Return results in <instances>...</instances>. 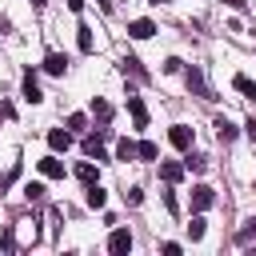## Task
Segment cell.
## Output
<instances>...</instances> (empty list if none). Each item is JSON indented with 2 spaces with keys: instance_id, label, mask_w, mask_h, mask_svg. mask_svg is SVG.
<instances>
[{
  "instance_id": "cell-34",
  "label": "cell",
  "mask_w": 256,
  "mask_h": 256,
  "mask_svg": "<svg viewBox=\"0 0 256 256\" xmlns=\"http://www.w3.org/2000/svg\"><path fill=\"white\" fill-rule=\"evenodd\" d=\"M224 4H232V8H244V0H224Z\"/></svg>"
},
{
  "instance_id": "cell-14",
  "label": "cell",
  "mask_w": 256,
  "mask_h": 256,
  "mask_svg": "<svg viewBox=\"0 0 256 256\" xmlns=\"http://www.w3.org/2000/svg\"><path fill=\"white\" fill-rule=\"evenodd\" d=\"M104 136H84V156H96V160H104V144H100Z\"/></svg>"
},
{
  "instance_id": "cell-20",
  "label": "cell",
  "mask_w": 256,
  "mask_h": 256,
  "mask_svg": "<svg viewBox=\"0 0 256 256\" xmlns=\"http://www.w3.org/2000/svg\"><path fill=\"white\" fill-rule=\"evenodd\" d=\"M232 84H236V92H244L248 100H256V80H248V76H236Z\"/></svg>"
},
{
  "instance_id": "cell-3",
  "label": "cell",
  "mask_w": 256,
  "mask_h": 256,
  "mask_svg": "<svg viewBox=\"0 0 256 256\" xmlns=\"http://www.w3.org/2000/svg\"><path fill=\"white\" fill-rule=\"evenodd\" d=\"M44 72H48V76H64V72H68V56H64V52H48V56H44Z\"/></svg>"
},
{
  "instance_id": "cell-30",
  "label": "cell",
  "mask_w": 256,
  "mask_h": 256,
  "mask_svg": "<svg viewBox=\"0 0 256 256\" xmlns=\"http://www.w3.org/2000/svg\"><path fill=\"white\" fill-rule=\"evenodd\" d=\"M16 176H20V168H12V172H8V176H0V192H4V188H8V184H12V180H16Z\"/></svg>"
},
{
  "instance_id": "cell-9",
  "label": "cell",
  "mask_w": 256,
  "mask_h": 256,
  "mask_svg": "<svg viewBox=\"0 0 256 256\" xmlns=\"http://www.w3.org/2000/svg\"><path fill=\"white\" fill-rule=\"evenodd\" d=\"M212 128H216V136H220V140H224V144H232V140H236V132H240V128H236V124H232V120H228V116H220V120H216V124H212Z\"/></svg>"
},
{
  "instance_id": "cell-31",
  "label": "cell",
  "mask_w": 256,
  "mask_h": 256,
  "mask_svg": "<svg viewBox=\"0 0 256 256\" xmlns=\"http://www.w3.org/2000/svg\"><path fill=\"white\" fill-rule=\"evenodd\" d=\"M244 128H248V136H252V144H256V120H248Z\"/></svg>"
},
{
  "instance_id": "cell-16",
  "label": "cell",
  "mask_w": 256,
  "mask_h": 256,
  "mask_svg": "<svg viewBox=\"0 0 256 256\" xmlns=\"http://www.w3.org/2000/svg\"><path fill=\"white\" fill-rule=\"evenodd\" d=\"M136 156H140V148H136L132 140H120V144H116V160H136Z\"/></svg>"
},
{
  "instance_id": "cell-4",
  "label": "cell",
  "mask_w": 256,
  "mask_h": 256,
  "mask_svg": "<svg viewBox=\"0 0 256 256\" xmlns=\"http://www.w3.org/2000/svg\"><path fill=\"white\" fill-rule=\"evenodd\" d=\"M48 148H52V152H68V148H72V132H68V128H52V132H48Z\"/></svg>"
},
{
  "instance_id": "cell-18",
  "label": "cell",
  "mask_w": 256,
  "mask_h": 256,
  "mask_svg": "<svg viewBox=\"0 0 256 256\" xmlns=\"http://www.w3.org/2000/svg\"><path fill=\"white\" fill-rule=\"evenodd\" d=\"M120 68H124V72H132L136 80H148V72L140 68V60H136V56H124V64H120Z\"/></svg>"
},
{
  "instance_id": "cell-6",
  "label": "cell",
  "mask_w": 256,
  "mask_h": 256,
  "mask_svg": "<svg viewBox=\"0 0 256 256\" xmlns=\"http://www.w3.org/2000/svg\"><path fill=\"white\" fill-rule=\"evenodd\" d=\"M168 140H172V148H180V152H188V148H192V128H184V124H176V128L168 132Z\"/></svg>"
},
{
  "instance_id": "cell-32",
  "label": "cell",
  "mask_w": 256,
  "mask_h": 256,
  "mask_svg": "<svg viewBox=\"0 0 256 256\" xmlns=\"http://www.w3.org/2000/svg\"><path fill=\"white\" fill-rule=\"evenodd\" d=\"M68 8L72 12H84V0H68Z\"/></svg>"
},
{
  "instance_id": "cell-29",
  "label": "cell",
  "mask_w": 256,
  "mask_h": 256,
  "mask_svg": "<svg viewBox=\"0 0 256 256\" xmlns=\"http://www.w3.org/2000/svg\"><path fill=\"white\" fill-rule=\"evenodd\" d=\"M0 116H4V120H12V116H16V108H12L8 100H0Z\"/></svg>"
},
{
  "instance_id": "cell-22",
  "label": "cell",
  "mask_w": 256,
  "mask_h": 256,
  "mask_svg": "<svg viewBox=\"0 0 256 256\" xmlns=\"http://www.w3.org/2000/svg\"><path fill=\"white\" fill-rule=\"evenodd\" d=\"M84 128H88V116L84 112H72L68 116V132H84Z\"/></svg>"
},
{
  "instance_id": "cell-11",
  "label": "cell",
  "mask_w": 256,
  "mask_h": 256,
  "mask_svg": "<svg viewBox=\"0 0 256 256\" xmlns=\"http://www.w3.org/2000/svg\"><path fill=\"white\" fill-rule=\"evenodd\" d=\"M40 172H44L48 180H60V176H64V164H60L56 156H44V160H40Z\"/></svg>"
},
{
  "instance_id": "cell-1",
  "label": "cell",
  "mask_w": 256,
  "mask_h": 256,
  "mask_svg": "<svg viewBox=\"0 0 256 256\" xmlns=\"http://www.w3.org/2000/svg\"><path fill=\"white\" fill-rule=\"evenodd\" d=\"M212 204H216V192H212L208 184H196V188H192V208H196V212H208Z\"/></svg>"
},
{
  "instance_id": "cell-7",
  "label": "cell",
  "mask_w": 256,
  "mask_h": 256,
  "mask_svg": "<svg viewBox=\"0 0 256 256\" xmlns=\"http://www.w3.org/2000/svg\"><path fill=\"white\" fill-rule=\"evenodd\" d=\"M128 112H132L136 128H148V108H144V100H140V96H128Z\"/></svg>"
},
{
  "instance_id": "cell-17",
  "label": "cell",
  "mask_w": 256,
  "mask_h": 256,
  "mask_svg": "<svg viewBox=\"0 0 256 256\" xmlns=\"http://www.w3.org/2000/svg\"><path fill=\"white\" fill-rule=\"evenodd\" d=\"M76 44H80V52H92V28H88V24L76 28Z\"/></svg>"
},
{
  "instance_id": "cell-8",
  "label": "cell",
  "mask_w": 256,
  "mask_h": 256,
  "mask_svg": "<svg viewBox=\"0 0 256 256\" xmlns=\"http://www.w3.org/2000/svg\"><path fill=\"white\" fill-rule=\"evenodd\" d=\"M24 100L28 104H40L44 96H40V84H36V72H24Z\"/></svg>"
},
{
  "instance_id": "cell-33",
  "label": "cell",
  "mask_w": 256,
  "mask_h": 256,
  "mask_svg": "<svg viewBox=\"0 0 256 256\" xmlns=\"http://www.w3.org/2000/svg\"><path fill=\"white\" fill-rule=\"evenodd\" d=\"M96 4H100V8H104V12H112V0H96Z\"/></svg>"
},
{
  "instance_id": "cell-24",
  "label": "cell",
  "mask_w": 256,
  "mask_h": 256,
  "mask_svg": "<svg viewBox=\"0 0 256 256\" xmlns=\"http://www.w3.org/2000/svg\"><path fill=\"white\" fill-rule=\"evenodd\" d=\"M236 240H240V244H248V240H256V216H252V220H248V224H244V228L236 232Z\"/></svg>"
},
{
  "instance_id": "cell-10",
  "label": "cell",
  "mask_w": 256,
  "mask_h": 256,
  "mask_svg": "<svg viewBox=\"0 0 256 256\" xmlns=\"http://www.w3.org/2000/svg\"><path fill=\"white\" fill-rule=\"evenodd\" d=\"M152 32H156L152 20H132V24H128V36H136V40H148Z\"/></svg>"
},
{
  "instance_id": "cell-12",
  "label": "cell",
  "mask_w": 256,
  "mask_h": 256,
  "mask_svg": "<svg viewBox=\"0 0 256 256\" xmlns=\"http://www.w3.org/2000/svg\"><path fill=\"white\" fill-rule=\"evenodd\" d=\"M160 176H164V184H176V180L184 176V164H176V160H164V164H160Z\"/></svg>"
},
{
  "instance_id": "cell-19",
  "label": "cell",
  "mask_w": 256,
  "mask_h": 256,
  "mask_svg": "<svg viewBox=\"0 0 256 256\" xmlns=\"http://www.w3.org/2000/svg\"><path fill=\"white\" fill-rule=\"evenodd\" d=\"M76 180H84V184H96V164H76Z\"/></svg>"
},
{
  "instance_id": "cell-21",
  "label": "cell",
  "mask_w": 256,
  "mask_h": 256,
  "mask_svg": "<svg viewBox=\"0 0 256 256\" xmlns=\"http://www.w3.org/2000/svg\"><path fill=\"white\" fill-rule=\"evenodd\" d=\"M204 232H208L204 216H192V224H188V236H192V240H204Z\"/></svg>"
},
{
  "instance_id": "cell-26",
  "label": "cell",
  "mask_w": 256,
  "mask_h": 256,
  "mask_svg": "<svg viewBox=\"0 0 256 256\" xmlns=\"http://www.w3.org/2000/svg\"><path fill=\"white\" fill-rule=\"evenodd\" d=\"M184 168H192V172H204V168H208V160H204V156H188V160H184Z\"/></svg>"
},
{
  "instance_id": "cell-23",
  "label": "cell",
  "mask_w": 256,
  "mask_h": 256,
  "mask_svg": "<svg viewBox=\"0 0 256 256\" xmlns=\"http://www.w3.org/2000/svg\"><path fill=\"white\" fill-rule=\"evenodd\" d=\"M136 148H140V160H156V156H160V148H156L152 140H140Z\"/></svg>"
},
{
  "instance_id": "cell-2",
  "label": "cell",
  "mask_w": 256,
  "mask_h": 256,
  "mask_svg": "<svg viewBox=\"0 0 256 256\" xmlns=\"http://www.w3.org/2000/svg\"><path fill=\"white\" fill-rule=\"evenodd\" d=\"M108 252H116V256L132 252V232H128V228H116V232L108 236Z\"/></svg>"
},
{
  "instance_id": "cell-28",
  "label": "cell",
  "mask_w": 256,
  "mask_h": 256,
  "mask_svg": "<svg viewBox=\"0 0 256 256\" xmlns=\"http://www.w3.org/2000/svg\"><path fill=\"white\" fill-rule=\"evenodd\" d=\"M124 196H128V204H140V200H144V192H140V188H128Z\"/></svg>"
},
{
  "instance_id": "cell-5",
  "label": "cell",
  "mask_w": 256,
  "mask_h": 256,
  "mask_svg": "<svg viewBox=\"0 0 256 256\" xmlns=\"http://www.w3.org/2000/svg\"><path fill=\"white\" fill-rule=\"evenodd\" d=\"M184 80H188V88H192L196 96H204V100H212V92H208V84H204V76H200V68H188V72H184Z\"/></svg>"
},
{
  "instance_id": "cell-27",
  "label": "cell",
  "mask_w": 256,
  "mask_h": 256,
  "mask_svg": "<svg viewBox=\"0 0 256 256\" xmlns=\"http://www.w3.org/2000/svg\"><path fill=\"white\" fill-rule=\"evenodd\" d=\"M0 244H4V248H16V236H12V228H4V232H0Z\"/></svg>"
},
{
  "instance_id": "cell-36",
  "label": "cell",
  "mask_w": 256,
  "mask_h": 256,
  "mask_svg": "<svg viewBox=\"0 0 256 256\" xmlns=\"http://www.w3.org/2000/svg\"><path fill=\"white\" fill-rule=\"evenodd\" d=\"M148 4H168V0H148Z\"/></svg>"
},
{
  "instance_id": "cell-35",
  "label": "cell",
  "mask_w": 256,
  "mask_h": 256,
  "mask_svg": "<svg viewBox=\"0 0 256 256\" xmlns=\"http://www.w3.org/2000/svg\"><path fill=\"white\" fill-rule=\"evenodd\" d=\"M32 8H44V0H32Z\"/></svg>"
},
{
  "instance_id": "cell-13",
  "label": "cell",
  "mask_w": 256,
  "mask_h": 256,
  "mask_svg": "<svg viewBox=\"0 0 256 256\" xmlns=\"http://www.w3.org/2000/svg\"><path fill=\"white\" fill-rule=\"evenodd\" d=\"M92 116H96L100 124H108V120H112V104H108V100H96V96H92Z\"/></svg>"
},
{
  "instance_id": "cell-15",
  "label": "cell",
  "mask_w": 256,
  "mask_h": 256,
  "mask_svg": "<svg viewBox=\"0 0 256 256\" xmlns=\"http://www.w3.org/2000/svg\"><path fill=\"white\" fill-rule=\"evenodd\" d=\"M108 204V192L100 184H88V208H104Z\"/></svg>"
},
{
  "instance_id": "cell-25",
  "label": "cell",
  "mask_w": 256,
  "mask_h": 256,
  "mask_svg": "<svg viewBox=\"0 0 256 256\" xmlns=\"http://www.w3.org/2000/svg\"><path fill=\"white\" fill-rule=\"evenodd\" d=\"M24 196H28V200H44V184H36V180L24 184Z\"/></svg>"
}]
</instances>
